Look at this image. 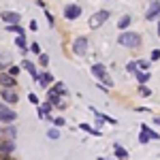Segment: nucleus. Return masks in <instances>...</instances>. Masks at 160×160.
Returning a JSON list of instances; mask_svg holds the SVG:
<instances>
[{
	"instance_id": "obj_12",
	"label": "nucleus",
	"mask_w": 160,
	"mask_h": 160,
	"mask_svg": "<svg viewBox=\"0 0 160 160\" xmlns=\"http://www.w3.org/2000/svg\"><path fill=\"white\" fill-rule=\"evenodd\" d=\"M92 73L102 79V77H105V66H102V64H94V66H92Z\"/></svg>"
},
{
	"instance_id": "obj_22",
	"label": "nucleus",
	"mask_w": 160,
	"mask_h": 160,
	"mask_svg": "<svg viewBox=\"0 0 160 160\" xmlns=\"http://www.w3.org/2000/svg\"><path fill=\"white\" fill-rule=\"evenodd\" d=\"M137 68H139V62H128V66H126L128 73H137Z\"/></svg>"
},
{
	"instance_id": "obj_14",
	"label": "nucleus",
	"mask_w": 160,
	"mask_h": 160,
	"mask_svg": "<svg viewBox=\"0 0 160 160\" xmlns=\"http://www.w3.org/2000/svg\"><path fill=\"white\" fill-rule=\"evenodd\" d=\"M38 81H41V86H49L51 83V73H43V77H38Z\"/></svg>"
},
{
	"instance_id": "obj_30",
	"label": "nucleus",
	"mask_w": 160,
	"mask_h": 160,
	"mask_svg": "<svg viewBox=\"0 0 160 160\" xmlns=\"http://www.w3.org/2000/svg\"><path fill=\"white\" fill-rule=\"evenodd\" d=\"M30 49H32V51H34V53H41V47H38V45H37V43H34V45H30Z\"/></svg>"
},
{
	"instance_id": "obj_24",
	"label": "nucleus",
	"mask_w": 160,
	"mask_h": 160,
	"mask_svg": "<svg viewBox=\"0 0 160 160\" xmlns=\"http://www.w3.org/2000/svg\"><path fill=\"white\" fill-rule=\"evenodd\" d=\"M149 139H152V137H149L145 130H141V135H139V141H141V143H148Z\"/></svg>"
},
{
	"instance_id": "obj_25",
	"label": "nucleus",
	"mask_w": 160,
	"mask_h": 160,
	"mask_svg": "<svg viewBox=\"0 0 160 160\" xmlns=\"http://www.w3.org/2000/svg\"><path fill=\"white\" fill-rule=\"evenodd\" d=\"M81 130H86V132H92V135H98V130H94L92 126H88V124H81Z\"/></svg>"
},
{
	"instance_id": "obj_23",
	"label": "nucleus",
	"mask_w": 160,
	"mask_h": 160,
	"mask_svg": "<svg viewBox=\"0 0 160 160\" xmlns=\"http://www.w3.org/2000/svg\"><path fill=\"white\" fill-rule=\"evenodd\" d=\"M141 130H145V132H148V135L152 137V139H158V135H156V132H154V130H152V128H148V126H145V124H141Z\"/></svg>"
},
{
	"instance_id": "obj_3",
	"label": "nucleus",
	"mask_w": 160,
	"mask_h": 160,
	"mask_svg": "<svg viewBox=\"0 0 160 160\" xmlns=\"http://www.w3.org/2000/svg\"><path fill=\"white\" fill-rule=\"evenodd\" d=\"M73 49H75V53H77V56H83V53H86V49H88V38L79 37L73 43Z\"/></svg>"
},
{
	"instance_id": "obj_16",
	"label": "nucleus",
	"mask_w": 160,
	"mask_h": 160,
	"mask_svg": "<svg viewBox=\"0 0 160 160\" xmlns=\"http://www.w3.org/2000/svg\"><path fill=\"white\" fill-rule=\"evenodd\" d=\"M130 22H132V19H130V15H124L122 19H120V22H118V26H120V28H128V24H130Z\"/></svg>"
},
{
	"instance_id": "obj_5",
	"label": "nucleus",
	"mask_w": 160,
	"mask_h": 160,
	"mask_svg": "<svg viewBox=\"0 0 160 160\" xmlns=\"http://www.w3.org/2000/svg\"><path fill=\"white\" fill-rule=\"evenodd\" d=\"M0 120H2V124H9L15 120V111H11L9 107H0Z\"/></svg>"
},
{
	"instance_id": "obj_18",
	"label": "nucleus",
	"mask_w": 160,
	"mask_h": 160,
	"mask_svg": "<svg viewBox=\"0 0 160 160\" xmlns=\"http://www.w3.org/2000/svg\"><path fill=\"white\" fill-rule=\"evenodd\" d=\"M7 30H9V32H15V34H24V28H19V26H15V24L7 26Z\"/></svg>"
},
{
	"instance_id": "obj_8",
	"label": "nucleus",
	"mask_w": 160,
	"mask_h": 160,
	"mask_svg": "<svg viewBox=\"0 0 160 160\" xmlns=\"http://www.w3.org/2000/svg\"><path fill=\"white\" fill-rule=\"evenodd\" d=\"M2 19L9 22V24H17L22 17H19V13H2Z\"/></svg>"
},
{
	"instance_id": "obj_11",
	"label": "nucleus",
	"mask_w": 160,
	"mask_h": 160,
	"mask_svg": "<svg viewBox=\"0 0 160 160\" xmlns=\"http://www.w3.org/2000/svg\"><path fill=\"white\" fill-rule=\"evenodd\" d=\"M24 68H26V71H28V73H30V75H32L34 79H38V73H37V68H34V64H32V62L24 60Z\"/></svg>"
},
{
	"instance_id": "obj_2",
	"label": "nucleus",
	"mask_w": 160,
	"mask_h": 160,
	"mask_svg": "<svg viewBox=\"0 0 160 160\" xmlns=\"http://www.w3.org/2000/svg\"><path fill=\"white\" fill-rule=\"evenodd\" d=\"M109 19V11H98L94 13L92 17H90V26L92 28H98V26H102V22H107Z\"/></svg>"
},
{
	"instance_id": "obj_4",
	"label": "nucleus",
	"mask_w": 160,
	"mask_h": 160,
	"mask_svg": "<svg viewBox=\"0 0 160 160\" xmlns=\"http://www.w3.org/2000/svg\"><path fill=\"white\" fill-rule=\"evenodd\" d=\"M79 15H81V9H79L77 4H68V7L64 9V17H66V19H77Z\"/></svg>"
},
{
	"instance_id": "obj_7",
	"label": "nucleus",
	"mask_w": 160,
	"mask_h": 160,
	"mask_svg": "<svg viewBox=\"0 0 160 160\" xmlns=\"http://www.w3.org/2000/svg\"><path fill=\"white\" fill-rule=\"evenodd\" d=\"M2 100H9V102H17V94L11 92L9 88H2Z\"/></svg>"
},
{
	"instance_id": "obj_19",
	"label": "nucleus",
	"mask_w": 160,
	"mask_h": 160,
	"mask_svg": "<svg viewBox=\"0 0 160 160\" xmlns=\"http://www.w3.org/2000/svg\"><path fill=\"white\" fill-rule=\"evenodd\" d=\"M139 94H141V96H149V94H152V90H149L145 83H141V86H139Z\"/></svg>"
},
{
	"instance_id": "obj_28",
	"label": "nucleus",
	"mask_w": 160,
	"mask_h": 160,
	"mask_svg": "<svg viewBox=\"0 0 160 160\" xmlns=\"http://www.w3.org/2000/svg\"><path fill=\"white\" fill-rule=\"evenodd\" d=\"M148 66H149V62H145V60H139V68H143V71H148Z\"/></svg>"
},
{
	"instance_id": "obj_33",
	"label": "nucleus",
	"mask_w": 160,
	"mask_h": 160,
	"mask_svg": "<svg viewBox=\"0 0 160 160\" xmlns=\"http://www.w3.org/2000/svg\"><path fill=\"white\" fill-rule=\"evenodd\" d=\"M53 124H56V126H62V124H64V120H62V118H58V120H53Z\"/></svg>"
},
{
	"instance_id": "obj_17",
	"label": "nucleus",
	"mask_w": 160,
	"mask_h": 160,
	"mask_svg": "<svg viewBox=\"0 0 160 160\" xmlns=\"http://www.w3.org/2000/svg\"><path fill=\"white\" fill-rule=\"evenodd\" d=\"M115 156H118V158H128V152L124 148H120V145H115Z\"/></svg>"
},
{
	"instance_id": "obj_21",
	"label": "nucleus",
	"mask_w": 160,
	"mask_h": 160,
	"mask_svg": "<svg viewBox=\"0 0 160 160\" xmlns=\"http://www.w3.org/2000/svg\"><path fill=\"white\" fill-rule=\"evenodd\" d=\"M137 79H139V83H145L149 79V73H145V71H143V73H137Z\"/></svg>"
},
{
	"instance_id": "obj_1",
	"label": "nucleus",
	"mask_w": 160,
	"mask_h": 160,
	"mask_svg": "<svg viewBox=\"0 0 160 160\" xmlns=\"http://www.w3.org/2000/svg\"><path fill=\"white\" fill-rule=\"evenodd\" d=\"M118 41H120V45H124V47H139L141 45L139 34H132V32H124Z\"/></svg>"
},
{
	"instance_id": "obj_31",
	"label": "nucleus",
	"mask_w": 160,
	"mask_h": 160,
	"mask_svg": "<svg viewBox=\"0 0 160 160\" xmlns=\"http://www.w3.org/2000/svg\"><path fill=\"white\" fill-rule=\"evenodd\" d=\"M17 73H19V68H17V66H11V71H9V75H13V77H15Z\"/></svg>"
},
{
	"instance_id": "obj_15",
	"label": "nucleus",
	"mask_w": 160,
	"mask_h": 160,
	"mask_svg": "<svg viewBox=\"0 0 160 160\" xmlns=\"http://www.w3.org/2000/svg\"><path fill=\"white\" fill-rule=\"evenodd\" d=\"M15 43H17V47H19V49L28 51V45H26V38H24V34H19V37L15 38Z\"/></svg>"
},
{
	"instance_id": "obj_20",
	"label": "nucleus",
	"mask_w": 160,
	"mask_h": 160,
	"mask_svg": "<svg viewBox=\"0 0 160 160\" xmlns=\"http://www.w3.org/2000/svg\"><path fill=\"white\" fill-rule=\"evenodd\" d=\"M53 92H58V94H66V88H64V83H62V81H58V83L53 86Z\"/></svg>"
},
{
	"instance_id": "obj_32",
	"label": "nucleus",
	"mask_w": 160,
	"mask_h": 160,
	"mask_svg": "<svg viewBox=\"0 0 160 160\" xmlns=\"http://www.w3.org/2000/svg\"><path fill=\"white\" fill-rule=\"evenodd\" d=\"M102 81H105V86H111V83H113V81H111L109 77H107V75H105V77H102Z\"/></svg>"
},
{
	"instance_id": "obj_27",
	"label": "nucleus",
	"mask_w": 160,
	"mask_h": 160,
	"mask_svg": "<svg viewBox=\"0 0 160 160\" xmlns=\"http://www.w3.org/2000/svg\"><path fill=\"white\" fill-rule=\"evenodd\" d=\"M47 135H49V139H58V137H60V130H58V128H51Z\"/></svg>"
},
{
	"instance_id": "obj_10",
	"label": "nucleus",
	"mask_w": 160,
	"mask_h": 160,
	"mask_svg": "<svg viewBox=\"0 0 160 160\" xmlns=\"http://www.w3.org/2000/svg\"><path fill=\"white\" fill-rule=\"evenodd\" d=\"M49 100L51 102H53V107H64V105H62V100H60V94H58V92H53V90H49Z\"/></svg>"
},
{
	"instance_id": "obj_35",
	"label": "nucleus",
	"mask_w": 160,
	"mask_h": 160,
	"mask_svg": "<svg viewBox=\"0 0 160 160\" xmlns=\"http://www.w3.org/2000/svg\"><path fill=\"white\" fill-rule=\"evenodd\" d=\"M158 37H160V24H158Z\"/></svg>"
},
{
	"instance_id": "obj_9",
	"label": "nucleus",
	"mask_w": 160,
	"mask_h": 160,
	"mask_svg": "<svg viewBox=\"0 0 160 160\" xmlns=\"http://www.w3.org/2000/svg\"><path fill=\"white\" fill-rule=\"evenodd\" d=\"M2 158H9V154H11L13 152V143H9V141H7V139H2Z\"/></svg>"
},
{
	"instance_id": "obj_26",
	"label": "nucleus",
	"mask_w": 160,
	"mask_h": 160,
	"mask_svg": "<svg viewBox=\"0 0 160 160\" xmlns=\"http://www.w3.org/2000/svg\"><path fill=\"white\" fill-rule=\"evenodd\" d=\"M38 62H41V66H47V62H49V58H47L45 53H38Z\"/></svg>"
},
{
	"instance_id": "obj_29",
	"label": "nucleus",
	"mask_w": 160,
	"mask_h": 160,
	"mask_svg": "<svg viewBox=\"0 0 160 160\" xmlns=\"http://www.w3.org/2000/svg\"><path fill=\"white\" fill-rule=\"evenodd\" d=\"M160 58V49H154L152 51V60H158Z\"/></svg>"
},
{
	"instance_id": "obj_34",
	"label": "nucleus",
	"mask_w": 160,
	"mask_h": 160,
	"mask_svg": "<svg viewBox=\"0 0 160 160\" xmlns=\"http://www.w3.org/2000/svg\"><path fill=\"white\" fill-rule=\"evenodd\" d=\"M154 122H156V124H160V118H156V120H154Z\"/></svg>"
},
{
	"instance_id": "obj_13",
	"label": "nucleus",
	"mask_w": 160,
	"mask_h": 160,
	"mask_svg": "<svg viewBox=\"0 0 160 160\" xmlns=\"http://www.w3.org/2000/svg\"><path fill=\"white\" fill-rule=\"evenodd\" d=\"M15 86V81H13V75L9 77V75H2V88H11Z\"/></svg>"
},
{
	"instance_id": "obj_6",
	"label": "nucleus",
	"mask_w": 160,
	"mask_h": 160,
	"mask_svg": "<svg viewBox=\"0 0 160 160\" xmlns=\"http://www.w3.org/2000/svg\"><path fill=\"white\" fill-rule=\"evenodd\" d=\"M158 13H160V2H152V7H149L148 13H145V19H154Z\"/></svg>"
}]
</instances>
